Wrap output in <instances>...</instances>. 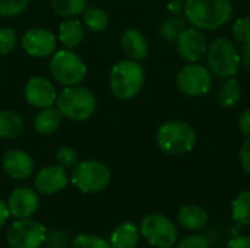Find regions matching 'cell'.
Segmentation results:
<instances>
[{
  "label": "cell",
  "mask_w": 250,
  "mask_h": 248,
  "mask_svg": "<svg viewBox=\"0 0 250 248\" xmlns=\"http://www.w3.org/2000/svg\"><path fill=\"white\" fill-rule=\"evenodd\" d=\"M70 181L82 193H100L110 184L111 171L104 162L88 159L78 162L72 171Z\"/></svg>",
  "instance_id": "obj_7"
},
{
  "label": "cell",
  "mask_w": 250,
  "mask_h": 248,
  "mask_svg": "<svg viewBox=\"0 0 250 248\" xmlns=\"http://www.w3.org/2000/svg\"><path fill=\"white\" fill-rule=\"evenodd\" d=\"M25 130L23 118L12 110H0V139H16Z\"/></svg>",
  "instance_id": "obj_22"
},
{
  "label": "cell",
  "mask_w": 250,
  "mask_h": 248,
  "mask_svg": "<svg viewBox=\"0 0 250 248\" xmlns=\"http://www.w3.org/2000/svg\"><path fill=\"white\" fill-rule=\"evenodd\" d=\"M22 48L35 58H45L56 53L57 37L44 28H31L22 37Z\"/></svg>",
  "instance_id": "obj_11"
},
{
  "label": "cell",
  "mask_w": 250,
  "mask_h": 248,
  "mask_svg": "<svg viewBox=\"0 0 250 248\" xmlns=\"http://www.w3.org/2000/svg\"><path fill=\"white\" fill-rule=\"evenodd\" d=\"M139 243V229L132 222H123L110 237L111 248H136Z\"/></svg>",
  "instance_id": "obj_21"
},
{
  "label": "cell",
  "mask_w": 250,
  "mask_h": 248,
  "mask_svg": "<svg viewBox=\"0 0 250 248\" xmlns=\"http://www.w3.org/2000/svg\"><path fill=\"white\" fill-rule=\"evenodd\" d=\"M242 98V88L236 77H229L217 92V101L224 108L234 107Z\"/></svg>",
  "instance_id": "obj_23"
},
{
  "label": "cell",
  "mask_w": 250,
  "mask_h": 248,
  "mask_svg": "<svg viewBox=\"0 0 250 248\" xmlns=\"http://www.w3.org/2000/svg\"><path fill=\"white\" fill-rule=\"evenodd\" d=\"M240 58H242L243 64L246 66V69L250 70V41L246 42V44H243V50H242V57Z\"/></svg>",
  "instance_id": "obj_40"
},
{
  "label": "cell",
  "mask_w": 250,
  "mask_h": 248,
  "mask_svg": "<svg viewBox=\"0 0 250 248\" xmlns=\"http://www.w3.org/2000/svg\"><path fill=\"white\" fill-rule=\"evenodd\" d=\"M69 184V174L66 168L57 165H50L42 170H40L35 175L34 186L35 190L41 194H56L66 189Z\"/></svg>",
  "instance_id": "obj_16"
},
{
  "label": "cell",
  "mask_w": 250,
  "mask_h": 248,
  "mask_svg": "<svg viewBox=\"0 0 250 248\" xmlns=\"http://www.w3.org/2000/svg\"><path fill=\"white\" fill-rule=\"evenodd\" d=\"M196 140V130L185 121H167L157 130V143L167 155L179 156L189 153L195 148Z\"/></svg>",
  "instance_id": "obj_4"
},
{
  "label": "cell",
  "mask_w": 250,
  "mask_h": 248,
  "mask_svg": "<svg viewBox=\"0 0 250 248\" xmlns=\"http://www.w3.org/2000/svg\"><path fill=\"white\" fill-rule=\"evenodd\" d=\"M176 83L188 96H204L212 86V73L199 63H189L179 70Z\"/></svg>",
  "instance_id": "obj_10"
},
{
  "label": "cell",
  "mask_w": 250,
  "mask_h": 248,
  "mask_svg": "<svg viewBox=\"0 0 250 248\" xmlns=\"http://www.w3.org/2000/svg\"><path fill=\"white\" fill-rule=\"evenodd\" d=\"M10 213H9V209H7V205L4 202L0 200V229L4 227V224L7 222Z\"/></svg>",
  "instance_id": "obj_39"
},
{
  "label": "cell",
  "mask_w": 250,
  "mask_h": 248,
  "mask_svg": "<svg viewBox=\"0 0 250 248\" xmlns=\"http://www.w3.org/2000/svg\"><path fill=\"white\" fill-rule=\"evenodd\" d=\"M34 159L22 149H9L1 156V168L13 180H28L34 174Z\"/></svg>",
  "instance_id": "obj_15"
},
{
  "label": "cell",
  "mask_w": 250,
  "mask_h": 248,
  "mask_svg": "<svg viewBox=\"0 0 250 248\" xmlns=\"http://www.w3.org/2000/svg\"><path fill=\"white\" fill-rule=\"evenodd\" d=\"M186 18H182L180 15H171L166 20H163L160 26V35L167 42H176L180 34L188 28Z\"/></svg>",
  "instance_id": "obj_25"
},
{
  "label": "cell",
  "mask_w": 250,
  "mask_h": 248,
  "mask_svg": "<svg viewBox=\"0 0 250 248\" xmlns=\"http://www.w3.org/2000/svg\"><path fill=\"white\" fill-rule=\"evenodd\" d=\"M29 0H0V16L13 18L19 16L28 7Z\"/></svg>",
  "instance_id": "obj_30"
},
{
  "label": "cell",
  "mask_w": 250,
  "mask_h": 248,
  "mask_svg": "<svg viewBox=\"0 0 250 248\" xmlns=\"http://www.w3.org/2000/svg\"><path fill=\"white\" fill-rule=\"evenodd\" d=\"M120 45H122L123 53L130 60H136V61L144 60L149 51L148 41H146L145 35L139 29H135V28H129L122 34Z\"/></svg>",
  "instance_id": "obj_17"
},
{
  "label": "cell",
  "mask_w": 250,
  "mask_h": 248,
  "mask_svg": "<svg viewBox=\"0 0 250 248\" xmlns=\"http://www.w3.org/2000/svg\"><path fill=\"white\" fill-rule=\"evenodd\" d=\"M208 212L198 205H185L177 212V222L189 231H201L208 224Z\"/></svg>",
  "instance_id": "obj_19"
},
{
  "label": "cell",
  "mask_w": 250,
  "mask_h": 248,
  "mask_svg": "<svg viewBox=\"0 0 250 248\" xmlns=\"http://www.w3.org/2000/svg\"><path fill=\"white\" fill-rule=\"evenodd\" d=\"M226 248H250V235H239L231 238Z\"/></svg>",
  "instance_id": "obj_37"
},
{
  "label": "cell",
  "mask_w": 250,
  "mask_h": 248,
  "mask_svg": "<svg viewBox=\"0 0 250 248\" xmlns=\"http://www.w3.org/2000/svg\"><path fill=\"white\" fill-rule=\"evenodd\" d=\"M18 44V34L10 26L0 28V56L10 54Z\"/></svg>",
  "instance_id": "obj_28"
},
{
  "label": "cell",
  "mask_w": 250,
  "mask_h": 248,
  "mask_svg": "<svg viewBox=\"0 0 250 248\" xmlns=\"http://www.w3.org/2000/svg\"><path fill=\"white\" fill-rule=\"evenodd\" d=\"M233 35L234 38L246 44L250 41V16H243L240 19L236 20V23L233 25Z\"/></svg>",
  "instance_id": "obj_32"
},
{
  "label": "cell",
  "mask_w": 250,
  "mask_h": 248,
  "mask_svg": "<svg viewBox=\"0 0 250 248\" xmlns=\"http://www.w3.org/2000/svg\"><path fill=\"white\" fill-rule=\"evenodd\" d=\"M9 213L16 219L31 218L40 206V199L35 190L29 187H16L7 199Z\"/></svg>",
  "instance_id": "obj_14"
},
{
  "label": "cell",
  "mask_w": 250,
  "mask_h": 248,
  "mask_svg": "<svg viewBox=\"0 0 250 248\" xmlns=\"http://www.w3.org/2000/svg\"><path fill=\"white\" fill-rule=\"evenodd\" d=\"M70 248H111L110 243L105 240L97 237V235H89V234H81L73 238Z\"/></svg>",
  "instance_id": "obj_29"
},
{
  "label": "cell",
  "mask_w": 250,
  "mask_h": 248,
  "mask_svg": "<svg viewBox=\"0 0 250 248\" xmlns=\"http://www.w3.org/2000/svg\"><path fill=\"white\" fill-rule=\"evenodd\" d=\"M50 73L62 86L81 85L86 76V64L73 50H59L50 60Z\"/></svg>",
  "instance_id": "obj_6"
},
{
  "label": "cell",
  "mask_w": 250,
  "mask_h": 248,
  "mask_svg": "<svg viewBox=\"0 0 250 248\" xmlns=\"http://www.w3.org/2000/svg\"><path fill=\"white\" fill-rule=\"evenodd\" d=\"M66 235L63 232H53L50 237L47 235L45 238V244L48 246V248H64L66 247Z\"/></svg>",
  "instance_id": "obj_35"
},
{
  "label": "cell",
  "mask_w": 250,
  "mask_h": 248,
  "mask_svg": "<svg viewBox=\"0 0 250 248\" xmlns=\"http://www.w3.org/2000/svg\"><path fill=\"white\" fill-rule=\"evenodd\" d=\"M141 234L155 248H171L179 238L176 225L160 213H149L142 219Z\"/></svg>",
  "instance_id": "obj_9"
},
{
  "label": "cell",
  "mask_w": 250,
  "mask_h": 248,
  "mask_svg": "<svg viewBox=\"0 0 250 248\" xmlns=\"http://www.w3.org/2000/svg\"><path fill=\"white\" fill-rule=\"evenodd\" d=\"M62 118L63 115L60 114V111L54 107H48V108H42L40 110L32 121L34 130L38 134L42 136H48L53 134L62 124Z\"/></svg>",
  "instance_id": "obj_20"
},
{
  "label": "cell",
  "mask_w": 250,
  "mask_h": 248,
  "mask_svg": "<svg viewBox=\"0 0 250 248\" xmlns=\"http://www.w3.org/2000/svg\"><path fill=\"white\" fill-rule=\"evenodd\" d=\"M177 51L189 63H198L202 57H205L208 51V42L205 35L198 28H186L176 41Z\"/></svg>",
  "instance_id": "obj_13"
},
{
  "label": "cell",
  "mask_w": 250,
  "mask_h": 248,
  "mask_svg": "<svg viewBox=\"0 0 250 248\" xmlns=\"http://www.w3.org/2000/svg\"><path fill=\"white\" fill-rule=\"evenodd\" d=\"M53 10L62 18H75L88 7V0H51Z\"/></svg>",
  "instance_id": "obj_27"
},
{
  "label": "cell",
  "mask_w": 250,
  "mask_h": 248,
  "mask_svg": "<svg viewBox=\"0 0 250 248\" xmlns=\"http://www.w3.org/2000/svg\"><path fill=\"white\" fill-rule=\"evenodd\" d=\"M176 248H209V241L204 235L193 234V235L185 237L182 241H179Z\"/></svg>",
  "instance_id": "obj_33"
},
{
  "label": "cell",
  "mask_w": 250,
  "mask_h": 248,
  "mask_svg": "<svg viewBox=\"0 0 250 248\" xmlns=\"http://www.w3.org/2000/svg\"><path fill=\"white\" fill-rule=\"evenodd\" d=\"M47 228L31 218L16 219L6 232L10 248H41L45 244Z\"/></svg>",
  "instance_id": "obj_8"
},
{
  "label": "cell",
  "mask_w": 250,
  "mask_h": 248,
  "mask_svg": "<svg viewBox=\"0 0 250 248\" xmlns=\"http://www.w3.org/2000/svg\"><path fill=\"white\" fill-rule=\"evenodd\" d=\"M56 108L72 121H86L97 110L95 95L81 85L66 86L56 99Z\"/></svg>",
  "instance_id": "obj_3"
},
{
  "label": "cell",
  "mask_w": 250,
  "mask_h": 248,
  "mask_svg": "<svg viewBox=\"0 0 250 248\" xmlns=\"http://www.w3.org/2000/svg\"><path fill=\"white\" fill-rule=\"evenodd\" d=\"M239 129L245 136H250V107L246 108L239 117Z\"/></svg>",
  "instance_id": "obj_36"
},
{
  "label": "cell",
  "mask_w": 250,
  "mask_h": 248,
  "mask_svg": "<svg viewBox=\"0 0 250 248\" xmlns=\"http://www.w3.org/2000/svg\"><path fill=\"white\" fill-rule=\"evenodd\" d=\"M167 9L171 15H180L185 10V1L183 0H171L167 4Z\"/></svg>",
  "instance_id": "obj_38"
},
{
  "label": "cell",
  "mask_w": 250,
  "mask_h": 248,
  "mask_svg": "<svg viewBox=\"0 0 250 248\" xmlns=\"http://www.w3.org/2000/svg\"><path fill=\"white\" fill-rule=\"evenodd\" d=\"M57 95V89L51 80L42 76H32L23 88V96L26 102L37 110L53 107L56 104Z\"/></svg>",
  "instance_id": "obj_12"
},
{
  "label": "cell",
  "mask_w": 250,
  "mask_h": 248,
  "mask_svg": "<svg viewBox=\"0 0 250 248\" xmlns=\"http://www.w3.org/2000/svg\"><path fill=\"white\" fill-rule=\"evenodd\" d=\"M186 20L201 31H214L226 23L233 16V4L230 0H186Z\"/></svg>",
  "instance_id": "obj_1"
},
{
  "label": "cell",
  "mask_w": 250,
  "mask_h": 248,
  "mask_svg": "<svg viewBox=\"0 0 250 248\" xmlns=\"http://www.w3.org/2000/svg\"><path fill=\"white\" fill-rule=\"evenodd\" d=\"M82 23L91 32H103L108 26V15L101 7H86L82 13Z\"/></svg>",
  "instance_id": "obj_24"
},
{
  "label": "cell",
  "mask_w": 250,
  "mask_h": 248,
  "mask_svg": "<svg viewBox=\"0 0 250 248\" xmlns=\"http://www.w3.org/2000/svg\"><path fill=\"white\" fill-rule=\"evenodd\" d=\"M239 158H240V165H242V168L250 175V136L243 142V145H242V148H240Z\"/></svg>",
  "instance_id": "obj_34"
},
{
  "label": "cell",
  "mask_w": 250,
  "mask_h": 248,
  "mask_svg": "<svg viewBox=\"0 0 250 248\" xmlns=\"http://www.w3.org/2000/svg\"><path fill=\"white\" fill-rule=\"evenodd\" d=\"M56 159L60 167H63L66 170H69V168L73 170L79 162V155L72 146H62L56 152Z\"/></svg>",
  "instance_id": "obj_31"
},
{
  "label": "cell",
  "mask_w": 250,
  "mask_h": 248,
  "mask_svg": "<svg viewBox=\"0 0 250 248\" xmlns=\"http://www.w3.org/2000/svg\"><path fill=\"white\" fill-rule=\"evenodd\" d=\"M145 82V70L136 60H122L110 72V89L119 99L129 101L135 98Z\"/></svg>",
  "instance_id": "obj_2"
},
{
  "label": "cell",
  "mask_w": 250,
  "mask_h": 248,
  "mask_svg": "<svg viewBox=\"0 0 250 248\" xmlns=\"http://www.w3.org/2000/svg\"><path fill=\"white\" fill-rule=\"evenodd\" d=\"M83 23L79 19L75 18H67V20L62 22L59 26V41L60 44L67 48L73 50L79 47L83 41L85 37V29Z\"/></svg>",
  "instance_id": "obj_18"
},
{
  "label": "cell",
  "mask_w": 250,
  "mask_h": 248,
  "mask_svg": "<svg viewBox=\"0 0 250 248\" xmlns=\"http://www.w3.org/2000/svg\"><path fill=\"white\" fill-rule=\"evenodd\" d=\"M240 54L234 44L224 38H215L207 51L208 69L212 75L221 79L234 77L240 67Z\"/></svg>",
  "instance_id": "obj_5"
},
{
  "label": "cell",
  "mask_w": 250,
  "mask_h": 248,
  "mask_svg": "<svg viewBox=\"0 0 250 248\" xmlns=\"http://www.w3.org/2000/svg\"><path fill=\"white\" fill-rule=\"evenodd\" d=\"M231 216L237 224L250 227V190L242 191L233 200Z\"/></svg>",
  "instance_id": "obj_26"
}]
</instances>
